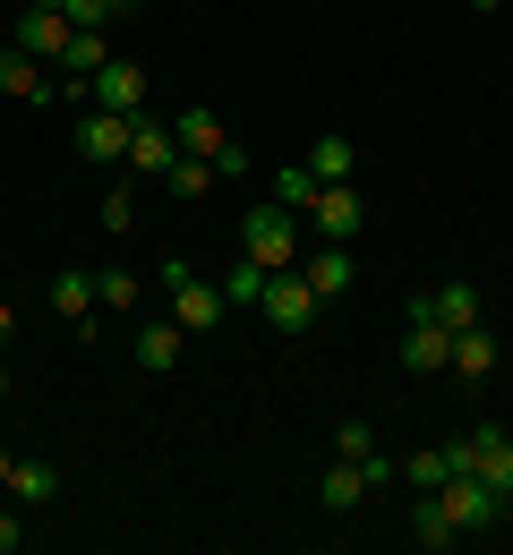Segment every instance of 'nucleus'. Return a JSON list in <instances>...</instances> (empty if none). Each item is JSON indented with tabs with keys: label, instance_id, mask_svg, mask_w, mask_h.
<instances>
[{
	"label": "nucleus",
	"instance_id": "obj_8",
	"mask_svg": "<svg viewBox=\"0 0 513 555\" xmlns=\"http://www.w3.org/2000/svg\"><path fill=\"white\" fill-rule=\"evenodd\" d=\"M445 359H453V325H437V317L411 299V325H402V367H411V376H437Z\"/></svg>",
	"mask_w": 513,
	"mask_h": 555
},
{
	"label": "nucleus",
	"instance_id": "obj_4",
	"mask_svg": "<svg viewBox=\"0 0 513 555\" xmlns=\"http://www.w3.org/2000/svg\"><path fill=\"white\" fill-rule=\"evenodd\" d=\"M317 308H325V299H317L292 266H283V274H266V291H257V317H266L274 334H308V325H317Z\"/></svg>",
	"mask_w": 513,
	"mask_h": 555
},
{
	"label": "nucleus",
	"instance_id": "obj_11",
	"mask_svg": "<svg viewBox=\"0 0 513 555\" xmlns=\"http://www.w3.org/2000/svg\"><path fill=\"white\" fill-rule=\"evenodd\" d=\"M77 154H86V163H129V120L86 103V120H77Z\"/></svg>",
	"mask_w": 513,
	"mask_h": 555
},
{
	"label": "nucleus",
	"instance_id": "obj_16",
	"mask_svg": "<svg viewBox=\"0 0 513 555\" xmlns=\"http://www.w3.org/2000/svg\"><path fill=\"white\" fill-rule=\"evenodd\" d=\"M129 343H138V367H154V376H163V367H180V343H189V334H180L171 317H154V325H138V334H129Z\"/></svg>",
	"mask_w": 513,
	"mask_h": 555
},
{
	"label": "nucleus",
	"instance_id": "obj_21",
	"mask_svg": "<svg viewBox=\"0 0 513 555\" xmlns=\"http://www.w3.org/2000/svg\"><path fill=\"white\" fill-rule=\"evenodd\" d=\"M9 495L35 513V504H52L61 495V479H52V462H9Z\"/></svg>",
	"mask_w": 513,
	"mask_h": 555
},
{
	"label": "nucleus",
	"instance_id": "obj_23",
	"mask_svg": "<svg viewBox=\"0 0 513 555\" xmlns=\"http://www.w3.org/2000/svg\"><path fill=\"white\" fill-rule=\"evenodd\" d=\"M163 180H171V197H206V189H215L222 171H215V163H206V154H180V163H171Z\"/></svg>",
	"mask_w": 513,
	"mask_h": 555
},
{
	"label": "nucleus",
	"instance_id": "obj_28",
	"mask_svg": "<svg viewBox=\"0 0 513 555\" xmlns=\"http://www.w3.org/2000/svg\"><path fill=\"white\" fill-rule=\"evenodd\" d=\"M94 299H103L112 317H129V308H138V274H94Z\"/></svg>",
	"mask_w": 513,
	"mask_h": 555
},
{
	"label": "nucleus",
	"instance_id": "obj_34",
	"mask_svg": "<svg viewBox=\"0 0 513 555\" xmlns=\"http://www.w3.org/2000/svg\"><path fill=\"white\" fill-rule=\"evenodd\" d=\"M112 9H138V0H112Z\"/></svg>",
	"mask_w": 513,
	"mask_h": 555
},
{
	"label": "nucleus",
	"instance_id": "obj_32",
	"mask_svg": "<svg viewBox=\"0 0 513 555\" xmlns=\"http://www.w3.org/2000/svg\"><path fill=\"white\" fill-rule=\"evenodd\" d=\"M9 462H17V453H9V444H0V487H9Z\"/></svg>",
	"mask_w": 513,
	"mask_h": 555
},
{
	"label": "nucleus",
	"instance_id": "obj_25",
	"mask_svg": "<svg viewBox=\"0 0 513 555\" xmlns=\"http://www.w3.org/2000/svg\"><path fill=\"white\" fill-rule=\"evenodd\" d=\"M351 171H360V154H351V145H343V138H317V154H308V180H351Z\"/></svg>",
	"mask_w": 513,
	"mask_h": 555
},
{
	"label": "nucleus",
	"instance_id": "obj_20",
	"mask_svg": "<svg viewBox=\"0 0 513 555\" xmlns=\"http://www.w3.org/2000/svg\"><path fill=\"white\" fill-rule=\"evenodd\" d=\"M420 308H428L437 325H453V334H462V325H479V291H471V282H445V291H428Z\"/></svg>",
	"mask_w": 513,
	"mask_h": 555
},
{
	"label": "nucleus",
	"instance_id": "obj_10",
	"mask_svg": "<svg viewBox=\"0 0 513 555\" xmlns=\"http://www.w3.org/2000/svg\"><path fill=\"white\" fill-rule=\"evenodd\" d=\"M0 94H17V103H52V94H61V77H43V61H35V52L0 43Z\"/></svg>",
	"mask_w": 513,
	"mask_h": 555
},
{
	"label": "nucleus",
	"instance_id": "obj_19",
	"mask_svg": "<svg viewBox=\"0 0 513 555\" xmlns=\"http://www.w3.org/2000/svg\"><path fill=\"white\" fill-rule=\"evenodd\" d=\"M360 495H368V470H360V462H343V453H334V470L317 479V504H325V513H351Z\"/></svg>",
	"mask_w": 513,
	"mask_h": 555
},
{
	"label": "nucleus",
	"instance_id": "obj_6",
	"mask_svg": "<svg viewBox=\"0 0 513 555\" xmlns=\"http://www.w3.org/2000/svg\"><path fill=\"white\" fill-rule=\"evenodd\" d=\"M437 504L453 513V530H497V521L513 513V504H505L488 479H445V487H437Z\"/></svg>",
	"mask_w": 513,
	"mask_h": 555
},
{
	"label": "nucleus",
	"instance_id": "obj_24",
	"mask_svg": "<svg viewBox=\"0 0 513 555\" xmlns=\"http://www.w3.org/2000/svg\"><path fill=\"white\" fill-rule=\"evenodd\" d=\"M402 487H411V495H437V487H445V444H428V453H402Z\"/></svg>",
	"mask_w": 513,
	"mask_h": 555
},
{
	"label": "nucleus",
	"instance_id": "obj_12",
	"mask_svg": "<svg viewBox=\"0 0 513 555\" xmlns=\"http://www.w3.org/2000/svg\"><path fill=\"white\" fill-rule=\"evenodd\" d=\"M299 282H308L317 299H343V291L360 282V266H351V248H334V240H317V257L299 266Z\"/></svg>",
	"mask_w": 513,
	"mask_h": 555
},
{
	"label": "nucleus",
	"instance_id": "obj_35",
	"mask_svg": "<svg viewBox=\"0 0 513 555\" xmlns=\"http://www.w3.org/2000/svg\"><path fill=\"white\" fill-rule=\"evenodd\" d=\"M0 393H9V376H0Z\"/></svg>",
	"mask_w": 513,
	"mask_h": 555
},
{
	"label": "nucleus",
	"instance_id": "obj_30",
	"mask_svg": "<svg viewBox=\"0 0 513 555\" xmlns=\"http://www.w3.org/2000/svg\"><path fill=\"white\" fill-rule=\"evenodd\" d=\"M43 9H61L69 26H112V17H120L112 0H43Z\"/></svg>",
	"mask_w": 513,
	"mask_h": 555
},
{
	"label": "nucleus",
	"instance_id": "obj_13",
	"mask_svg": "<svg viewBox=\"0 0 513 555\" xmlns=\"http://www.w3.org/2000/svg\"><path fill=\"white\" fill-rule=\"evenodd\" d=\"M445 367H453L462 385H488V376H497V334H488V325H462V334H453V359H445Z\"/></svg>",
	"mask_w": 513,
	"mask_h": 555
},
{
	"label": "nucleus",
	"instance_id": "obj_17",
	"mask_svg": "<svg viewBox=\"0 0 513 555\" xmlns=\"http://www.w3.org/2000/svg\"><path fill=\"white\" fill-rule=\"evenodd\" d=\"M52 308H61V317H69V325H94V317H103V299H94V274H52Z\"/></svg>",
	"mask_w": 513,
	"mask_h": 555
},
{
	"label": "nucleus",
	"instance_id": "obj_14",
	"mask_svg": "<svg viewBox=\"0 0 513 555\" xmlns=\"http://www.w3.org/2000/svg\"><path fill=\"white\" fill-rule=\"evenodd\" d=\"M171 138H180V154H206V163H215L222 145H231V129H222L206 103H189V112H171Z\"/></svg>",
	"mask_w": 513,
	"mask_h": 555
},
{
	"label": "nucleus",
	"instance_id": "obj_3",
	"mask_svg": "<svg viewBox=\"0 0 513 555\" xmlns=\"http://www.w3.org/2000/svg\"><path fill=\"white\" fill-rule=\"evenodd\" d=\"M240 257H257L266 274L299 266V214L292 206H248V222H240Z\"/></svg>",
	"mask_w": 513,
	"mask_h": 555
},
{
	"label": "nucleus",
	"instance_id": "obj_2",
	"mask_svg": "<svg viewBox=\"0 0 513 555\" xmlns=\"http://www.w3.org/2000/svg\"><path fill=\"white\" fill-rule=\"evenodd\" d=\"M163 299H171V325H180V334H215L222 317H231L222 282L189 274V266H163Z\"/></svg>",
	"mask_w": 513,
	"mask_h": 555
},
{
	"label": "nucleus",
	"instance_id": "obj_9",
	"mask_svg": "<svg viewBox=\"0 0 513 555\" xmlns=\"http://www.w3.org/2000/svg\"><path fill=\"white\" fill-rule=\"evenodd\" d=\"M69 17H61V9H43V0H35V9H26V17H17V35H9V43H17V52H35V61H43V69H61V52H69Z\"/></svg>",
	"mask_w": 513,
	"mask_h": 555
},
{
	"label": "nucleus",
	"instance_id": "obj_27",
	"mask_svg": "<svg viewBox=\"0 0 513 555\" xmlns=\"http://www.w3.org/2000/svg\"><path fill=\"white\" fill-rule=\"evenodd\" d=\"M257 291H266V266H257V257H240V266L222 274V299H231V308H257Z\"/></svg>",
	"mask_w": 513,
	"mask_h": 555
},
{
	"label": "nucleus",
	"instance_id": "obj_1",
	"mask_svg": "<svg viewBox=\"0 0 513 555\" xmlns=\"http://www.w3.org/2000/svg\"><path fill=\"white\" fill-rule=\"evenodd\" d=\"M274 197H283L317 240H334V248H351V240H360V222H368L360 189H351V180H308V163L274 171Z\"/></svg>",
	"mask_w": 513,
	"mask_h": 555
},
{
	"label": "nucleus",
	"instance_id": "obj_15",
	"mask_svg": "<svg viewBox=\"0 0 513 555\" xmlns=\"http://www.w3.org/2000/svg\"><path fill=\"white\" fill-rule=\"evenodd\" d=\"M103 61H112V35H103V26H77V35H69V52H61V69H69L61 86H86V77L103 69Z\"/></svg>",
	"mask_w": 513,
	"mask_h": 555
},
{
	"label": "nucleus",
	"instance_id": "obj_7",
	"mask_svg": "<svg viewBox=\"0 0 513 555\" xmlns=\"http://www.w3.org/2000/svg\"><path fill=\"white\" fill-rule=\"evenodd\" d=\"M171 163H180V138H171V120L138 112V120H129V180H163Z\"/></svg>",
	"mask_w": 513,
	"mask_h": 555
},
{
	"label": "nucleus",
	"instance_id": "obj_5",
	"mask_svg": "<svg viewBox=\"0 0 513 555\" xmlns=\"http://www.w3.org/2000/svg\"><path fill=\"white\" fill-rule=\"evenodd\" d=\"M86 103H94V112L138 120V112H146V69H138V61H103V69L86 77Z\"/></svg>",
	"mask_w": 513,
	"mask_h": 555
},
{
	"label": "nucleus",
	"instance_id": "obj_18",
	"mask_svg": "<svg viewBox=\"0 0 513 555\" xmlns=\"http://www.w3.org/2000/svg\"><path fill=\"white\" fill-rule=\"evenodd\" d=\"M411 539H420V547H428V555L462 547V530H453V513H445L437 495H420V504H411Z\"/></svg>",
	"mask_w": 513,
	"mask_h": 555
},
{
	"label": "nucleus",
	"instance_id": "obj_33",
	"mask_svg": "<svg viewBox=\"0 0 513 555\" xmlns=\"http://www.w3.org/2000/svg\"><path fill=\"white\" fill-rule=\"evenodd\" d=\"M0 343H9V299H0Z\"/></svg>",
	"mask_w": 513,
	"mask_h": 555
},
{
	"label": "nucleus",
	"instance_id": "obj_29",
	"mask_svg": "<svg viewBox=\"0 0 513 555\" xmlns=\"http://www.w3.org/2000/svg\"><path fill=\"white\" fill-rule=\"evenodd\" d=\"M334 453H343V462H368V453H376V427H368V418H343V427H334Z\"/></svg>",
	"mask_w": 513,
	"mask_h": 555
},
{
	"label": "nucleus",
	"instance_id": "obj_22",
	"mask_svg": "<svg viewBox=\"0 0 513 555\" xmlns=\"http://www.w3.org/2000/svg\"><path fill=\"white\" fill-rule=\"evenodd\" d=\"M479 453H488V427H462V436H445V479H479Z\"/></svg>",
	"mask_w": 513,
	"mask_h": 555
},
{
	"label": "nucleus",
	"instance_id": "obj_26",
	"mask_svg": "<svg viewBox=\"0 0 513 555\" xmlns=\"http://www.w3.org/2000/svg\"><path fill=\"white\" fill-rule=\"evenodd\" d=\"M103 231H112V240H129V231H138V180H120V189L103 197Z\"/></svg>",
	"mask_w": 513,
	"mask_h": 555
},
{
	"label": "nucleus",
	"instance_id": "obj_31",
	"mask_svg": "<svg viewBox=\"0 0 513 555\" xmlns=\"http://www.w3.org/2000/svg\"><path fill=\"white\" fill-rule=\"evenodd\" d=\"M17 547H26V504H17V513L0 504V555H17Z\"/></svg>",
	"mask_w": 513,
	"mask_h": 555
}]
</instances>
